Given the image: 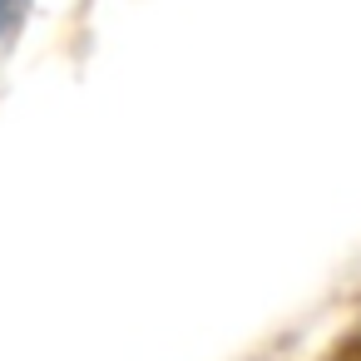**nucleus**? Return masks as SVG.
Returning a JSON list of instances; mask_svg holds the SVG:
<instances>
[{
	"label": "nucleus",
	"mask_w": 361,
	"mask_h": 361,
	"mask_svg": "<svg viewBox=\"0 0 361 361\" xmlns=\"http://www.w3.org/2000/svg\"><path fill=\"white\" fill-rule=\"evenodd\" d=\"M25 6H30V0H0V35H11V30L20 25Z\"/></svg>",
	"instance_id": "1"
}]
</instances>
